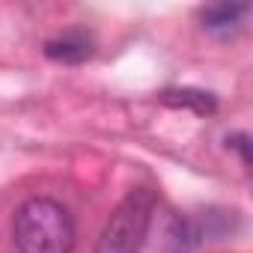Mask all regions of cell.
<instances>
[{
	"instance_id": "1",
	"label": "cell",
	"mask_w": 253,
	"mask_h": 253,
	"mask_svg": "<svg viewBox=\"0 0 253 253\" xmlns=\"http://www.w3.org/2000/svg\"><path fill=\"white\" fill-rule=\"evenodd\" d=\"M12 238L18 253H75L78 229L63 203L33 197L18 206L12 217Z\"/></svg>"
},
{
	"instance_id": "2",
	"label": "cell",
	"mask_w": 253,
	"mask_h": 253,
	"mask_svg": "<svg viewBox=\"0 0 253 253\" xmlns=\"http://www.w3.org/2000/svg\"><path fill=\"white\" fill-rule=\"evenodd\" d=\"M152 217H155V194L149 188L128 191V197L107 217L95 241V253H137L149 235Z\"/></svg>"
},
{
	"instance_id": "3",
	"label": "cell",
	"mask_w": 253,
	"mask_h": 253,
	"mask_svg": "<svg viewBox=\"0 0 253 253\" xmlns=\"http://www.w3.org/2000/svg\"><path fill=\"white\" fill-rule=\"evenodd\" d=\"M92 51H95V39L89 30H66L45 42V57L54 63H66V66H78L89 60Z\"/></svg>"
},
{
	"instance_id": "4",
	"label": "cell",
	"mask_w": 253,
	"mask_h": 253,
	"mask_svg": "<svg viewBox=\"0 0 253 253\" xmlns=\"http://www.w3.org/2000/svg\"><path fill=\"white\" fill-rule=\"evenodd\" d=\"M247 12H250L247 3H214L200 12V21H203L206 33H211L217 39H229L244 27Z\"/></svg>"
},
{
	"instance_id": "5",
	"label": "cell",
	"mask_w": 253,
	"mask_h": 253,
	"mask_svg": "<svg viewBox=\"0 0 253 253\" xmlns=\"http://www.w3.org/2000/svg\"><path fill=\"white\" fill-rule=\"evenodd\" d=\"M164 101L176 104V107H194L197 113H211L214 110V98L203 89H167Z\"/></svg>"
},
{
	"instance_id": "6",
	"label": "cell",
	"mask_w": 253,
	"mask_h": 253,
	"mask_svg": "<svg viewBox=\"0 0 253 253\" xmlns=\"http://www.w3.org/2000/svg\"><path fill=\"white\" fill-rule=\"evenodd\" d=\"M226 143H229L232 149H238V152H241V161H244V164H250V152H247V134H232V137H226Z\"/></svg>"
}]
</instances>
